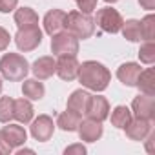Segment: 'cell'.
<instances>
[{"instance_id":"33","label":"cell","mask_w":155,"mask_h":155,"mask_svg":"<svg viewBox=\"0 0 155 155\" xmlns=\"http://www.w3.org/2000/svg\"><path fill=\"white\" fill-rule=\"evenodd\" d=\"M139 6L148 9V11H153L155 9V0H139Z\"/></svg>"},{"instance_id":"18","label":"cell","mask_w":155,"mask_h":155,"mask_svg":"<svg viewBox=\"0 0 155 155\" xmlns=\"http://www.w3.org/2000/svg\"><path fill=\"white\" fill-rule=\"evenodd\" d=\"M81 120H82V117H81L79 113H75V111H71V110H66V111H62V113L57 117V126H58L62 131H75L77 128H79Z\"/></svg>"},{"instance_id":"37","label":"cell","mask_w":155,"mask_h":155,"mask_svg":"<svg viewBox=\"0 0 155 155\" xmlns=\"http://www.w3.org/2000/svg\"><path fill=\"white\" fill-rule=\"evenodd\" d=\"M0 91H2V79H0Z\"/></svg>"},{"instance_id":"29","label":"cell","mask_w":155,"mask_h":155,"mask_svg":"<svg viewBox=\"0 0 155 155\" xmlns=\"http://www.w3.org/2000/svg\"><path fill=\"white\" fill-rule=\"evenodd\" d=\"M18 0H0V13H9L17 8Z\"/></svg>"},{"instance_id":"24","label":"cell","mask_w":155,"mask_h":155,"mask_svg":"<svg viewBox=\"0 0 155 155\" xmlns=\"http://www.w3.org/2000/svg\"><path fill=\"white\" fill-rule=\"evenodd\" d=\"M131 120V111L126 106H117L111 113V124L119 130H124L128 126V122Z\"/></svg>"},{"instance_id":"6","label":"cell","mask_w":155,"mask_h":155,"mask_svg":"<svg viewBox=\"0 0 155 155\" xmlns=\"http://www.w3.org/2000/svg\"><path fill=\"white\" fill-rule=\"evenodd\" d=\"M15 42L20 51H33L42 42V31L38 29V26L20 28L18 33L15 35Z\"/></svg>"},{"instance_id":"8","label":"cell","mask_w":155,"mask_h":155,"mask_svg":"<svg viewBox=\"0 0 155 155\" xmlns=\"http://www.w3.org/2000/svg\"><path fill=\"white\" fill-rule=\"evenodd\" d=\"M53 131H55V124H53V119L49 115H38L31 124V135L38 142L49 140Z\"/></svg>"},{"instance_id":"36","label":"cell","mask_w":155,"mask_h":155,"mask_svg":"<svg viewBox=\"0 0 155 155\" xmlns=\"http://www.w3.org/2000/svg\"><path fill=\"white\" fill-rule=\"evenodd\" d=\"M104 2H108V4H113V2H117V0H104Z\"/></svg>"},{"instance_id":"13","label":"cell","mask_w":155,"mask_h":155,"mask_svg":"<svg viewBox=\"0 0 155 155\" xmlns=\"http://www.w3.org/2000/svg\"><path fill=\"white\" fill-rule=\"evenodd\" d=\"M90 101H91V95L84 90H77L71 93V97L68 99V110L79 113L81 117L88 111V106H90Z\"/></svg>"},{"instance_id":"22","label":"cell","mask_w":155,"mask_h":155,"mask_svg":"<svg viewBox=\"0 0 155 155\" xmlns=\"http://www.w3.org/2000/svg\"><path fill=\"white\" fill-rule=\"evenodd\" d=\"M15 24L20 28H29V26H38V15L31 8H20L15 11Z\"/></svg>"},{"instance_id":"27","label":"cell","mask_w":155,"mask_h":155,"mask_svg":"<svg viewBox=\"0 0 155 155\" xmlns=\"http://www.w3.org/2000/svg\"><path fill=\"white\" fill-rule=\"evenodd\" d=\"M139 58L144 64H153L155 62V44H153V40H146V44L140 46Z\"/></svg>"},{"instance_id":"25","label":"cell","mask_w":155,"mask_h":155,"mask_svg":"<svg viewBox=\"0 0 155 155\" xmlns=\"http://www.w3.org/2000/svg\"><path fill=\"white\" fill-rule=\"evenodd\" d=\"M13 110L15 101L11 97H0V122H9L11 119H15Z\"/></svg>"},{"instance_id":"10","label":"cell","mask_w":155,"mask_h":155,"mask_svg":"<svg viewBox=\"0 0 155 155\" xmlns=\"http://www.w3.org/2000/svg\"><path fill=\"white\" fill-rule=\"evenodd\" d=\"M79 135H81V140H86V142H95L102 137V122L101 120H95V119H86V120H81L79 124Z\"/></svg>"},{"instance_id":"9","label":"cell","mask_w":155,"mask_h":155,"mask_svg":"<svg viewBox=\"0 0 155 155\" xmlns=\"http://www.w3.org/2000/svg\"><path fill=\"white\" fill-rule=\"evenodd\" d=\"M55 73L60 77L62 81H73L77 79V73H79V62H77L75 55H60L58 62H57V68H55Z\"/></svg>"},{"instance_id":"20","label":"cell","mask_w":155,"mask_h":155,"mask_svg":"<svg viewBox=\"0 0 155 155\" xmlns=\"http://www.w3.org/2000/svg\"><path fill=\"white\" fill-rule=\"evenodd\" d=\"M46 93V88L42 82H38L37 79H29V81H24L22 84V95L28 99V101H40Z\"/></svg>"},{"instance_id":"32","label":"cell","mask_w":155,"mask_h":155,"mask_svg":"<svg viewBox=\"0 0 155 155\" xmlns=\"http://www.w3.org/2000/svg\"><path fill=\"white\" fill-rule=\"evenodd\" d=\"M13 151V148L8 144V140H6V137L2 135V131H0V153L2 155H9Z\"/></svg>"},{"instance_id":"12","label":"cell","mask_w":155,"mask_h":155,"mask_svg":"<svg viewBox=\"0 0 155 155\" xmlns=\"http://www.w3.org/2000/svg\"><path fill=\"white\" fill-rule=\"evenodd\" d=\"M86 115H88L90 119H95V120H101V122L106 120L108 115H110V102H108L104 97H101V95L91 97Z\"/></svg>"},{"instance_id":"5","label":"cell","mask_w":155,"mask_h":155,"mask_svg":"<svg viewBox=\"0 0 155 155\" xmlns=\"http://www.w3.org/2000/svg\"><path fill=\"white\" fill-rule=\"evenodd\" d=\"M97 26L106 31V33H119L120 28H122V17L117 9L113 8H102L97 11V18H95Z\"/></svg>"},{"instance_id":"7","label":"cell","mask_w":155,"mask_h":155,"mask_svg":"<svg viewBox=\"0 0 155 155\" xmlns=\"http://www.w3.org/2000/svg\"><path fill=\"white\" fill-rule=\"evenodd\" d=\"M131 110H133L135 117L153 120L155 119V99H153V95H144V93L137 95L131 102Z\"/></svg>"},{"instance_id":"34","label":"cell","mask_w":155,"mask_h":155,"mask_svg":"<svg viewBox=\"0 0 155 155\" xmlns=\"http://www.w3.org/2000/svg\"><path fill=\"white\" fill-rule=\"evenodd\" d=\"M148 135H150V139H148V146H146V148H148V151H153V140H155V133H153V131H150Z\"/></svg>"},{"instance_id":"23","label":"cell","mask_w":155,"mask_h":155,"mask_svg":"<svg viewBox=\"0 0 155 155\" xmlns=\"http://www.w3.org/2000/svg\"><path fill=\"white\" fill-rule=\"evenodd\" d=\"M120 31H122L124 38H128L130 42H139V40H142L140 22H139V20H126V22H122Z\"/></svg>"},{"instance_id":"11","label":"cell","mask_w":155,"mask_h":155,"mask_svg":"<svg viewBox=\"0 0 155 155\" xmlns=\"http://www.w3.org/2000/svg\"><path fill=\"white\" fill-rule=\"evenodd\" d=\"M124 131H126V135L131 140H144L148 137V133L151 131V120L135 117V119H131L128 122V126L124 128Z\"/></svg>"},{"instance_id":"30","label":"cell","mask_w":155,"mask_h":155,"mask_svg":"<svg viewBox=\"0 0 155 155\" xmlns=\"http://www.w3.org/2000/svg\"><path fill=\"white\" fill-rule=\"evenodd\" d=\"M9 40H11V37H9V33L0 26V51H4L8 46H9Z\"/></svg>"},{"instance_id":"16","label":"cell","mask_w":155,"mask_h":155,"mask_svg":"<svg viewBox=\"0 0 155 155\" xmlns=\"http://www.w3.org/2000/svg\"><path fill=\"white\" fill-rule=\"evenodd\" d=\"M140 66L135 64V62H126L122 64L119 69H117V77H119V81L124 84V86H135L137 84V79H139V75H140Z\"/></svg>"},{"instance_id":"31","label":"cell","mask_w":155,"mask_h":155,"mask_svg":"<svg viewBox=\"0 0 155 155\" xmlns=\"http://www.w3.org/2000/svg\"><path fill=\"white\" fill-rule=\"evenodd\" d=\"M73 153H79V155H84L86 153V148L82 144H73V146H68L64 150V155H73Z\"/></svg>"},{"instance_id":"15","label":"cell","mask_w":155,"mask_h":155,"mask_svg":"<svg viewBox=\"0 0 155 155\" xmlns=\"http://www.w3.org/2000/svg\"><path fill=\"white\" fill-rule=\"evenodd\" d=\"M64 20H66V13H64L62 9H51V11L44 17V31L53 37L55 33L62 31Z\"/></svg>"},{"instance_id":"3","label":"cell","mask_w":155,"mask_h":155,"mask_svg":"<svg viewBox=\"0 0 155 155\" xmlns=\"http://www.w3.org/2000/svg\"><path fill=\"white\" fill-rule=\"evenodd\" d=\"M64 28H68V31L71 35H75L77 38H90L95 31V20L82 11H69L66 13V20H64Z\"/></svg>"},{"instance_id":"14","label":"cell","mask_w":155,"mask_h":155,"mask_svg":"<svg viewBox=\"0 0 155 155\" xmlns=\"http://www.w3.org/2000/svg\"><path fill=\"white\" fill-rule=\"evenodd\" d=\"M55 68H57V62L53 60V57H40L33 62L31 71L38 81H44V79H49L55 73Z\"/></svg>"},{"instance_id":"2","label":"cell","mask_w":155,"mask_h":155,"mask_svg":"<svg viewBox=\"0 0 155 155\" xmlns=\"http://www.w3.org/2000/svg\"><path fill=\"white\" fill-rule=\"evenodd\" d=\"M0 73H2L4 79L18 82V81H24L26 75L29 73V64L18 53H6L0 58Z\"/></svg>"},{"instance_id":"28","label":"cell","mask_w":155,"mask_h":155,"mask_svg":"<svg viewBox=\"0 0 155 155\" xmlns=\"http://www.w3.org/2000/svg\"><path fill=\"white\" fill-rule=\"evenodd\" d=\"M77 2V6H79V9L82 11V13H93L95 11V8H97V0H75Z\"/></svg>"},{"instance_id":"4","label":"cell","mask_w":155,"mask_h":155,"mask_svg":"<svg viewBox=\"0 0 155 155\" xmlns=\"http://www.w3.org/2000/svg\"><path fill=\"white\" fill-rule=\"evenodd\" d=\"M51 51L55 55H77L79 53V38L69 31H58L51 38Z\"/></svg>"},{"instance_id":"35","label":"cell","mask_w":155,"mask_h":155,"mask_svg":"<svg viewBox=\"0 0 155 155\" xmlns=\"http://www.w3.org/2000/svg\"><path fill=\"white\" fill-rule=\"evenodd\" d=\"M24 153H33V150H18L17 155H24Z\"/></svg>"},{"instance_id":"19","label":"cell","mask_w":155,"mask_h":155,"mask_svg":"<svg viewBox=\"0 0 155 155\" xmlns=\"http://www.w3.org/2000/svg\"><path fill=\"white\" fill-rule=\"evenodd\" d=\"M135 86L144 95H155V71H153V68H148L146 71H140Z\"/></svg>"},{"instance_id":"21","label":"cell","mask_w":155,"mask_h":155,"mask_svg":"<svg viewBox=\"0 0 155 155\" xmlns=\"http://www.w3.org/2000/svg\"><path fill=\"white\" fill-rule=\"evenodd\" d=\"M33 113H35V110H33V106H31V102H29L28 99H18V101H15L13 115H15V119H17L18 122H24V124L31 122Z\"/></svg>"},{"instance_id":"26","label":"cell","mask_w":155,"mask_h":155,"mask_svg":"<svg viewBox=\"0 0 155 155\" xmlns=\"http://www.w3.org/2000/svg\"><path fill=\"white\" fill-rule=\"evenodd\" d=\"M140 33L144 40H153L155 37V17L153 15H146L140 20Z\"/></svg>"},{"instance_id":"1","label":"cell","mask_w":155,"mask_h":155,"mask_svg":"<svg viewBox=\"0 0 155 155\" xmlns=\"http://www.w3.org/2000/svg\"><path fill=\"white\" fill-rule=\"evenodd\" d=\"M77 77H79L81 84L91 91H104L111 81V73L108 71V68L95 60H86L79 64Z\"/></svg>"},{"instance_id":"17","label":"cell","mask_w":155,"mask_h":155,"mask_svg":"<svg viewBox=\"0 0 155 155\" xmlns=\"http://www.w3.org/2000/svg\"><path fill=\"white\" fill-rule=\"evenodd\" d=\"M2 135L6 137V140H8V144H9L11 148L22 146V144L26 142V139H28L26 130H24L22 126H18V124H9V126H6V128L2 130Z\"/></svg>"}]
</instances>
